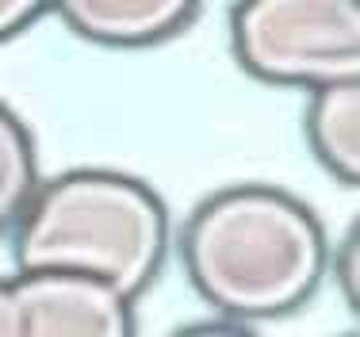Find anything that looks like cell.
Segmentation results:
<instances>
[{"mask_svg":"<svg viewBox=\"0 0 360 337\" xmlns=\"http://www.w3.org/2000/svg\"><path fill=\"white\" fill-rule=\"evenodd\" d=\"M180 261L222 322H276L319 291L330 238L319 215L284 188H222L188 215Z\"/></svg>","mask_w":360,"mask_h":337,"instance_id":"6da1fadb","label":"cell"},{"mask_svg":"<svg viewBox=\"0 0 360 337\" xmlns=\"http://www.w3.org/2000/svg\"><path fill=\"white\" fill-rule=\"evenodd\" d=\"M169 211L146 180L115 169H70L42 180L15 222L20 272H81L131 303L169 253Z\"/></svg>","mask_w":360,"mask_h":337,"instance_id":"7a4b0ae2","label":"cell"},{"mask_svg":"<svg viewBox=\"0 0 360 337\" xmlns=\"http://www.w3.org/2000/svg\"><path fill=\"white\" fill-rule=\"evenodd\" d=\"M230 46L250 77L322 92L360 81L356 0H245L230 8Z\"/></svg>","mask_w":360,"mask_h":337,"instance_id":"3957f363","label":"cell"},{"mask_svg":"<svg viewBox=\"0 0 360 337\" xmlns=\"http://www.w3.org/2000/svg\"><path fill=\"white\" fill-rule=\"evenodd\" d=\"M23 337H134V303L81 272H15Z\"/></svg>","mask_w":360,"mask_h":337,"instance_id":"277c9868","label":"cell"},{"mask_svg":"<svg viewBox=\"0 0 360 337\" xmlns=\"http://www.w3.org/2000/svg\"><path fill=\"white\" fill-rule=\"evenodd\" d=\"M203 8L192 0H65L50 15L77 39L111 50H146L176 39L200 20Z\"/></svg>","mask_w":360,"mask_h":337,"instance_id":"5b68a950","label":"cell"},{"mask_svg":"<svg viewBox=\"0 0 360 337\" xmlns=\"http://www.w3.org/2000/svg\"><path fill=\"white\" fill-rule=\"evenodd\" d=\"M303 131L314 161L338 184L353 188L360 180V81L311 92Z\"/></svg>","mask_w":360,"mask_h":337,"instance_id":"8992f818","label":"cell"},{"mask_svg":"<svg viewBox=\"0 0 360 337\" xmlns=\"http://www.w3.org/2000/svg\"><path fill=\"white\" fill-rule=\"evenodd\" d=\"M42 184L35 138L12 108L0 103V234L15 230Z\"/></svg>","mask_w":360,"mask_h":337,"instance_id":"52a82bcc","label":"cell"},{"mask_svg":"<svg viewBox=\"0 0 360 337\" xmlns=\"http://www.w3.org/2000/svg\"><path fill=\"white\" fill-rule=\"evenodd\" d=\"M326 272H333L341 288V299L349 307H356V288H360V238H356V227L345 230V238L330 249V261H326Z\"/></svg>","mask_w":360,"mask_h":337,"instance_id":"ba28073f","label":"cell"},{"mask_svg":"<svg viewBox=\"0 0 360 337\" xmlns=\"http://www.w3.org/2000/svg\"><path fill=\"white\" fill-rule=\"evenodd\" d=\"M42 15H50V4H35V0H0V46L20 34H27Z\"/></svg>","mask_w":360,"mask_h":337,"instance_id":"9c48e42d","label":"cell"},{"mask_svg":"<svg viewBox=\"0 0 360 337\" xmlns=\"http://www.w3.org/2000/svg\"><path fill=\"white\" fill-rule=\"evenodd\" d=\"M0 337H23V310L8 276H0Z\"/></svg>","mask_w":360,"mask_h":337,"instance_id":"30bf717a","label":"cell"},{"mask_svg":"<svg viewBox=\"0 0 360 337\" xmlns=\"http://www.w3.org/2000/svg\"><path fill=\"white\" fill-rule=\"evenodd\" d=\"M173 337H257L250 326H238V322H195V326H184L180 333Z\"/></svg>","mask_w":360,"mask_h":337,"instance_id":"8fae6325","label":"cell"},{"mask_svg":"<svg viewBox=\"0 0 360 337\" xmlns=\"http://www.w3.org/2000/svg\"><path fill=\"white\" fill-rule=\"evenodd\" d=\"M345 337H353V333H345Z\"/></svg>","mask_w":360,"mask_h":337,"instance_id":"7c38bea8","label":"cell"}]
</instances>
